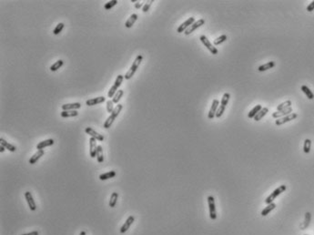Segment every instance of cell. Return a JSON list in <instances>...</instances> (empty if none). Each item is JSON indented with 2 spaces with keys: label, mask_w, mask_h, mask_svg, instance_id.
Returning a JSON list of instances; mask_svg holds the SVG:
<instances>
[{
  "label": "cell",
  "mask_w": 314,
  "mask_h": 235,
  "mask_svg": "<svg viewBox=\"0 0 314 235\" xmlns=\"http://www.w3.org/2000/svg\"><path fill=\"white\" fill-rule=\"evenodd\" d=\"M117 198H119V193L117 192H113L110 196V200H109V207L114 208L117 204Z\"/></svg>",
  "instance_id": "cell-29"
},
{
  "label": "cell",
  "mask_w": 314,
  "mask_h": 235,
  "mask_svg": "<svg viewBox=\"0 0 314 235\" xmlns=\"http://www.w3.org/2000/svg\"><path fill=\"white\" fill-rule=\"evenodd\" d=\"M105 100H106V98L101 96V97H98V98L88 99L86 101V105H88V106H95V105H98V104L105 102Z\"/></svg>",
  "instance_id": "cell-18"
},
{
  "label": "cell",
  "mask_w": 314,
  "mask_h": 235,
  "mask_svg": "<svg viewBox=\"0 0 314 235\" xmlns=\"http://www.w3.org/2000/svg\"><path fill=\"white\" fill-rule=\"evenodd\" d=\"M229 99H230V94L228 93V92L224 93V95H223V97H222V99H221L220 105H222V106H224V107H227V104L229 103Z\"/></svg>",
  "instance_id": "cell-37"
},
{
  "label": "cell",
  "mask_w": 314,
  "mask_h": 235,
  "mask_svg": "<svg viewBox=\"0 0 314 235\" xmlns=\"http://www.w3.org/2000/svg\"><path fill=\"white\" fill-rule=\"evenodd\" d=\"M195 22V18L193 17H188L185 22H183L179 27H178V29H177V32L178 33H183V32H185L193 23Z\"/></svg>",
  "instance_id": "cell-10"
},
{
  "label": "cell",
  "mask_w": 314,
  "mask_h": 235,
  "mask_svg": "<svg viewBox=\"0 0 314 235\" xmlns=\"http://www.w3.org/2000/svg\"><path fill=\"white\" fill-rule=\"evenodd\" d=\"M262 108V106L261 105H256L248 114V118H250V119H254V117L258 114V112Z\"/></svg>",
  "instance_id": "cell-26"
},
{
  "label": "cell",
  "mask_w": 314,
  "mask_h": 235,
  "mask_svg": "<svg viewBox=\"0 0 314 235\" xmlns=\"http://www.w3.org/2000/svg\"><path fill=\"white\" fill-rule=\"evenodd\" d=\"M208 204L210 209V217L212 221H215L217 219V213H216V204H215V199L213 196H209L208 197Z\"/></svg>",
  "instance_id": "cell-6"
},
{
  "label": "cell",
  "mask_w": 314,
  "mask_h": 235,
  "mask_svg": "<svg viewBox=\"0 0 314 235\" xmlns=\"http://www.w3.org/2000/svg\"><path fill=\"white\" fill-rule=\"evenodd\" d=\"M274 67H275V62H274V61H269V62H268L266 64H263V65L260 66L258 67V71L264 72V71H266L268 69H270V68H272Z\"/></svg>",
  "instance_id": "cell-21"
},
{
  "label": "cell",
  "mask_w": 314,
  "mask_h": 235,
  "mask_svg": "<svg viewBox=\"0 0 314 235\" xmlns=\"http://www.w3.org/2000/svg\"><path fill=\"white\" fill-rule=\"evenodd\" d=\"M137 20H138V15H137V14H132V15L129 17V19L126 21L125 27H126L127 28L132 27V26L135 24V22H136Z\"/></svg>",
  "instance_id": "cell-22"
},
{
  "label": "cell",
  "mask_w": 314,
  "mask_h": 235,
  "mask_svg": "<svg viewBox=\"0 0 314 235\" xmlns=\"http://www.w3.org/2000/svg\"><path fill=\"white\" fill-rule=\"evenodd\" d=\"M117 4V0H111V1H108V2H107V3L105 4L104 8H105L106 10H110V9H111L112 8H114Z\"/></svg>",
  "instance_id": "cell-38"
},
{
  "label": "cell",
  "mask_w": 314,
  "mask_h": 235,
  "mask_svg": "<svg viewBox=\"0 0 314 235\" xmlns=\"http://www.w3.org/2000/svg\"><path fill=\"white\" fill-rule=\"evenodd\" d=\"M89 152H90V157L91 158H96L97 157V150H98V145H97V139L90 137L89 139Z\"/></svg>",
  "instance_id": "cell-14"
},
{
  "label": "cell",
  "mask_w": 314,
  "mask_h": 235,
  "mask_svg": "<svg viewBox=\"0 0 314 235\" xmlns=\"http://www.w3.org/2000/svg\"><path fill=\"white\" fill-rule=\"evenodd\" d=\"M301 90H302V92L306 95V97L309 99H314V94L312 93V91L307 86H305V85L301 86Z\"/></svg>",
  "instance_id": "cell-30"
},
{
  "label": "cell",
  "mask_w": 314,
  "mask_h": 235,
  "mask_svg": "<svg viewBox=\"0 0 314 235\" xmlns=\"http://www.w3.org/2000/svg\"><path fill=\"white\" fill-rule=\"evenodd\" d=\"M114 102L112 100H107V110L108 113H112V111L114 110Z\"/></svg>",
  "instance_id": "cell-41"
},
{
  "label": "cell",
  "mask_w": 314,
  "mask_h": 235,
  "mask_svg": "<svg viewBox=\"0 0 314 235\" xmlns=\"http://www.w3.org/2000/svg\"><path fill=\"white\" fill-rule=\"evenodd\" d=\"M85 131H86V133H87V134H89L90 137H92V138L96 139H97V140H98V141H103V140H104V136H103V135H101V134H99L98 132H97L95 130H93V129H92V128H90V127L86 128Z\"/></svg>",
  "instance_id": "cell-13"
},
{
  "label": "cell",
  "mask_w": 314,
  "mask_h": 235,
  "mask_svg": "<svg viewBox=\"0 0 314 235\" xmlns=\"http://www.w3.org/2000/svg\"><path fill=\"white\" fill-rule=\"evenodd\" d=\"M0 143H1L2 146H4V147L6 148V149H8V150L11 151V152H15V151L17 150V147H16V146H14V145L8 143V142L6 139H4L3 138L0 139Z\"/></svg>",
  "instance_id": "cell-20"
},
{
  "label": "cell",
  "mask_w": 314,
  "mask_h": 235,
  "mask_svg": "<svg viewBox=\"0 0 314 235\" xmlns=\"http://www.w3.org/2000/svg\"><path fill=\"white\" fill-rule=\"evenodd\" d=\"M205 24V20L203 19V18H201V19H199L198 21H195L185 32H184V34L186 35V36H188V35H190L192 32H194L196 29H198L199 27H201L202 25H204Z\"/></svg>",
  "instance_id": "cell-8"
},
{
  "label": "cell",
  "mask_w": 314,
  "mask_h": 235,
  "mask_svg": "<svg viewBox=\"0 0 314 235\" xmlns=\"http://www.w3.org/2000/svg\"><path fill=\"white\" fill-rule=\"evenodd\" d=\"M306 235H307V234H306Z\"/></svg>",
  "instance_id": "cell-48"
},
{
  "label": "cell",
  "mask_w": 314,
  "mask_h": 235,
  "mask_svg": "<svg viewBox=\"0 0 314 235\" xmlns=\"http://www.w3.org/2000/svg\"><path fill=\"white\" fill-rule=\"evenodd\" d=\"M54 143H55V140H54L53 139H46V140H43V141L39 142V143L36 145V149H37V150L44 149L46 147L52 146Z\"/></svg>",
  "instance_id": "cell-17"
},
{
  "label": "cell",
  "mask_w": 314,
  "mask_h": 235,
  "mask_svg": "<svg viewBox=\"0 0 314 235\" xmlns=\"http://www.w3.org/2000/svg\"><path fill=\"white\" fill-rule=\"evenodd\" d=\"M275 208H276V204L274 202H272L270 204H268V206L265 207V209H263V211L261 212V215L262 216H267L271 211H273Z\"/></svg>",
  "instance_id": "cell-28"
},
{
  "label": "cell",
  "mask_w": 314,
  "mask_h": 235,
  "mask_svg": "<svg viewBox=\"0 0 314 235\" xmlns=\"http://www.w3.org/2000/svg\"><path fill=\"white\" fill-rule=\"evenodd\" d=\"M290 107H291V100H286V101H284V102H282V103H281L280 105L277 106V111L288 108Z\"/></svg>",
  "instance_id": "cell-34"
},
{
  "label": "cell",
  "mask_w": 314,
  "mask_h": 235,
  "mask_svg": "<svg viewBox=\"0 0 314 235\" xmlns=\"http://www.w3.org/2000/svg\"><path fill=\"white\" fill-rule=\"evenodd\" d=\"M227 39H228L227 35H221L220 36H219V37H217L216 39H214L213 44H214L215 46H219V45H220L221 43L225 42V41L227 40Z\"/></svg>",
  "instance_id": "cell-33"
},
{
  "label": "cell",
  "mask_w": 314,
  "mask_h": 235,
  "mask_svg": "<svg viewBox=\"0 0 314 235\" xmlns=\"http://www.w3.org/2000/svg\"><path fill=\"white\" fill-rule=\"evenodd\" d=\"M60 115L62 118H73L76 117L78 115V112L77 110H63Z\"/></svg>",
  "instance_id": "cell-23"
},
{
  "label": "cell",
  "mask_w": 314,
  "mask_h": 235,
  "mask_svg": "<svg viewBox=\"0 0 314 235\" xmlns=\"http://www.w3.org/2000/svg\"><path fill=\"white\" fill-rule=\"evenodd\" d=\"M200 39H201V43L208 49V50L211 53V54H213V55H217L218 53H219V50L211 44V42L209 40V39H208V37L206 36H204V35H202V36H201V37H200Z\"/></svg>",
  "instance_id": "cell-5"
},
{
  "label": "cell",
  "mask_w": 314,
  "mask_h": 235,
  "mask_svg": "<svg viewBox=\"0 0 314 235\" xmlns=\"http://www.w3.org/2000/svg\"><path fill=\"white\" fill-rule=\"evenodd\" d=\"M310 220H311V214H310V212H306V214H305V220H304V224H303V226L301 227L302 230H305V229L309 225Z\"/></svg>",
  "instance_id": "cell-36"
},
{
  "label": "cell",
  "mask_w": 314,
  "mask_h": 235,
  "mask_svg": "<svg viewBox=\"0 0 314 235\" xmlns=\"http://www.w3.org/2000/svg\"><path fill=\"white\" fill-rule=\"evenodd\" d=\"M153 2H154L153 0H149V1H147V2L144 4L143 8H142V11H143L144 13H147V12L149 10V8H150V7H151V5H152Z\"/></svg>",
  "instance_id": "cell-40"
},
{
  "label": "cell",
  "mask_w": 314,
  "mask_h": 235,
  "mask_svg": "<svg viewBox=\"0 0 314 235\" xmlns=\"http://www.w3.org/2000/svg\"><path fill=\"white\" fill-rule=\"evenodd\" d=\"M292 111H293L292 108L290 107V108H285V109H282V110L276 111V112L272 113V118H273V119H277V120H278V119H281V118H282V117H285V116H287V115L291 114Z\"/></svg>",
  "instance_id": "cell-11"
},
{
  "label": "cell",
  "mask_w": 314,
  "mask_h": 235,
  "mask_svg": "<svg viewBox=\"0 0 314 235\" xmlns=\"http://www.w3.org/2000/svg\"><path fill=\"white\" fill-rule=\"evenodd\" d=\"M123 80H124V76H123V75H119V76L117 77V78H116V80H115L113 86H112V87L110 88V89L108 90V93H107V97H108V98H113V97H114V95L117 93V91L119 90V89H120V85H121Z\"/></svg>",
  "instance_id": "cell-4"
},
{
  "label": "cell",
  "mask_w": 314,
  "mask_h": 235,
  "mask_svg": "<svg viewBox=\"0 0 314 235\" xmlns=\"http://www.w3.org/2000/svg\"><path fill=\"white\" fill-rule=\"evenodd\" d=\"M64 27H65L64 23H59V24H58L57 27H56L54 28V30H53V34H54V35H58L59 33H61V31L63 30Z\"/></svg>",
  "instance_id": "cell-39"
},
{
  "label": "cell",
  "mask_w": 314,
  "mask_h": 235,
  "mask_svg": "<svg viewBox=\"0 0 314 235\" xmlns=\"http://www.w3.org/2000/svg\"><path fill=\"white\" fill-rule=\"evenodd\" d=\"M297 117H298V114H297V113L292 112V113H291V114H290V115H287V116H285V117L281 118V119L276 120L275 124H276L277 126L283 125V124H285V123H287V122H290V121H293V120L297 119Z\"/></svg>",
  "instance_id": "cell-7"
},
{
  "label": "cell",
  "mask_w": 314,
  "mask_h": 235,
  "mask_svg": "<svg viewBox=\"0 0 314 235\" xmlns=\"http://www.w3.org/2000/svg\"><path fill=\"white\" fill-rule=\"evenodd\" d=\"M134 221H135V217H134V216H132V215L129 216V218L126 220V221L124 222V224H123L122 227L120 228V233H125V232L130 228V226L132 225V223L134 222Z\"/></svg>",
  "instance_id": "cell-15"
},
{
  "label": "cell",
  "mask_w": 314,
  "mask_h": 235,
  "mask_svg": "<svg viewBox=\"0 0 314 235\" xmlns=\"http://www.w3.org/2000/svg\"><path fill=\"white\" fill-rule=\"evenodd\" d=\"M219 101L218 99H213L210 109L209 114H208V118L210 120H212V119H214V117H216V113H217V110L219 108Z\"/></svg>",
  "instance_id": "cell-12"
},
{
  "label": "cell",
  "mask_w": 314,
  "mask_h": 235,
  "mask_svg": "<svg viewBox=\"0 0 314 235\" xmlns=\"http://www.w3.org/2000/svg\"><path fill=\"white\" fill-rule=\"evenodd\" d=\"M97 160L99 163L104 161V156H103V149L100 145H98V150H97Z\"/></svg>",
  "instance_id": "cell-32"
},
{
  "label": "cell",
  "mask_w": 314,
  "mask_h": 235,
  "mask_svg": "<svg viewBox=\"0 0 314 235\" xmlns=\"http://www.w3.org/2000/svg\"><path fill=\"white\" fill-rule=\"evenodd\" d=\"M286 189H287V186H286V185H281L280 187H278V188H277L275 190H274L269 196H268V197L265 199V203H266V204H270V203H272L273 201L275 200L280 194H281L282 192H284V191L286 190Z\"/></svg>",
  "instance_id": "cell-3"
},
{
  "label": "cell",
  "mask_w": 314,
  "mask_h": 235,
  "mask_svg": "<svg viewBox=\"0 0 314 235\" xmlns=\"http://www.w3.org/2000/svg\"><path fill=\"white\" fill-rule=\"evenodd\" d=\"M142 60H143V56H142V55H138L137 58H135L134 62L132 63L130 68L129 69V71H128V72L126 73V75L124 76L125 80H130V78L134 76V74L136 73V71H137V69L138 68V67H139V65H140V63H141Z\"/></svg>",
  "instance_id": "cell-2"
},
{
  "label": "cell",
  "mask_w": 314,
  "mask_h": 235,
  "mask_svg": "<svg viewBox=\"0 0 314 235\" xmlns=\"http://www.w3.org/2000/svg\"><path fill=\"white\" fill-rule=\"evenodd\" d=\"M22 235H39V233H38L37 230H34V231H31V232H28V233H25V234H22Z\"/></svg>",
  "instance_id": "cell-44"
},
{
  "label": "cell",
  "mask_w": 314,
  "mask_h": 235,
  "mask_svg": "<svg viewBox=\"0 0 314 235\" xmlns=\"http://www.w3.org/2000/svg\"><path fill=\"white\" fill-rule=\"evenodd\" d=\"M63 65H64V61H63L62 59H59V60L56 61L53 65H51L49 68H50V70H51L52 72H55V71L58 70Z\"/></svg>",
  "instance_id": "cell-31"
},
{
  "label": "cell",
  "mask_w": 314,
  "mask_h": 235,
  "mask_svg": "<svg viewBox=\"0 0 314 235\" xmlns=\"http://www.w3.org/2000/svg\"><path fill=\"white\" fill-rule=\"evenodd\" d=\"M306 9H307V11H308V12H312V11L314 10V1H312V2H311V3H310V4H309L308 7H307V8H306Z\"/></svg>",
  "instance_id": "cell-42"
},
{
  "label": "cell",
  "mask_w": 314,
  "mask_h": 235,
  "mask_svg": "<svg viewBox=\"0 0 314 235\" xmlns=\"http://www.w3.org/2000/svg\"><path fill=\"white\" fill-rule=\"evenodd\" d=\"M79 235H87V233H86V231H85V230H82V231H80Z\"/></svg>",
  "instance_id": "cell-46"
},
{
  "label": "cell",
  "mask_w": 314,
  "mask_h": 235,
  "mask_svg": "<svg viewBox=\"0 0 314 235\" xmlns=\"http://www.w3.org/2000/svg\"><path fill=\"white\" fill-rule=\"evenodd\" d=\"M45 154V151H44V149H40V150H37L32 157H31V158L29 159V161H28V162L30 163V164H35L39 159H40L41 158V157L43 156Z\"/></svg>",
  "instance_id": "cell-19"
},
{
  "label": "cell",
  "mask_w": 314,
  "mask_h": 235,
  "mask_svg": "<svg viewBox=\"0 0 314 235\" xmlns=\"http://www.w3.org/2000/svg\"><path fill=\"white\" fill-rule=\"evenodd\" d=\"M5 149H6V148H5L4 146H2V145H1V147H0V152H4V151H5Z\"/></svg>",
  "instance_id": "cell-45"
},
{
  "label": "cell",
  "mask_w": 314,
  "mask_h": 235,
  "mask_svg": "<svg viewBox=\"0 0 314 235\" xmlns=\"http://www.w3.org/2000/svg\"><path fill=\"white\" fill-rule=\"evenodd\" d=\"M131 2H133V3H135V2H136V3H137L138 1H137V0H131Z\"/></svg>",
  "instance_id": "cell-47"
},
{
  "label": "cell",
  "mask_w": 314,
  "mask_h": 235,
  "mask_svg": "<svg viewBox=\"0 0 314 235\" xmlns=\"http://www.w3.org/2000/svg\"><path fill=\"white\" fill-rule=\"evenodd\" d=\"M122 108H123V105H122V104H117V105L115 107V108H114V110L112 111V113H110L109 117L107 118V119L106 120V121L104 122L103 127H104L105 129H109V128L111 127V125L113 124V122H114L115 120L117 119V117L119 116L120 113L121 112Z\"/></svg>",
  "instance_id": "cell-1"
},
{
  "label": "cell",
  "mask_w": 314,
  "mask_h": 235,
  "mask_svg": "<svg viewBox=\"0 0 314 235\" xmlns=\"http://www.w3.org/2000/svg\"><path fill=\"white\" fill-rule=\"evenodd\" d=\"M25 199H26V202L28 204L29 209L32 212H35L36 210V202H35V201L33 199V196H32L30 191H26L25 192Z\"/></svg>",
  "instance_id": "cell-9"
},
{
  "label": "cell",
  "mask_w": 314,
  "mask_h": 235,
  "mask_svg": "<svg viewBox=\"0 0 314 235\" xmlns=\"http://www.w3.org/2000/svg\"><path fill=\"white\" fill-rule=\"evenodd\" d=\"M143 4L141 3V2H139V1H138L137 3H135V8H137V9H139L140 8H143Z\"/></svg>",
  "instance_id": "cell-43"
},
{
  "label": "cell",
  "mask_w": 314,
  "mask_h": 235,
  "mask_svg": "<svg viewBox=\"0 0 314 235\" xmlns=\"http://www.w3.org/2000/svg\"><path fill=\"white\" fill-rule=\"evenodd\" d=\"M116 175H117L116 171H108V172H106V173L100 174V175H99V180H108V179L114 178Z\"/></svg>",
  "instance_id": "cell-25"
},
{
  "label": "cell",
  "mask_w": 314,
  "mask_h": 235,
  "mask_svg": "<svg viewBox=\"0 0 314 235\" xmlns=\"http://www.w3.org/2000/svg\"><path fill=\"white\" fill-rule=\"evenodd\" d=\"M269 112V108H262L259 112H258V114L254 117V121H260L261 119H262V118L267 114Z\"/></svg>",
  "instance_id": "cell-24"
},
{
  "label": "cell",
  "mask_w": 314,
  "mask_h": 235,
  "mask_svg": "<svg viewBox=\"0 0 314 235\" xmlns=\"http://www.w3.org/2000/svg\"><path fill=\"white\" fill-rule=\"evenodd\" d=\"M123 95H124V90H122V89L117 90V93L112 98V101L114 102V104H119V102H120V99L122 98Z\"/></svg>",
  "instance_id": "cell-27"
},
{
  "label": "cell",
  "mask_w": 314,
  "mask_h": 235,
  "mask_svg": "<svg viewBox=\"0 0 314 235\" xmlns=\"http://www.w3.org/2000/svg\"><path fill=\"white\" fill-rule=\"evenodd\" d=\"M310 148H311V140L309 139H306L304 141V145H303V151L304 153L308 154L310 151Z\"/></svg>",
  "instance_id": "cell-35"
},
{
  "label": "cell",
  "mask_w": 314,
  "mask_h": 235,
  "mask_svg": "<svg viewBox=\"0 0 314 235\" xmlns=\"http://www.w3.org/2000/svg\"><path fill=\"white\" fill-rule=\"evenodd\" d=\"M63 110H76L81 108V104L79 102H75V103H67L63 104L61 106Z\"/></svg>",
  "instance_id": "cell-16"
}]
</instances>
